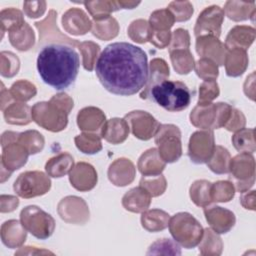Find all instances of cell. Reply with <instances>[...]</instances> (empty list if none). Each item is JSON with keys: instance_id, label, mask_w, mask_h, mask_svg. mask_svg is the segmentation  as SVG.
Returning a JSON list of instances; mask_svg holds the SVG:
<instances>
[{"instance_id": "obj_1", "label": "cell", "mask_w": 256, "mask_h": 256, "mask_svg": "<svg viewBox=\"0 0 256 256\" xmlns=\"http://www.w3.org/2000/svg\"><path fill=\"white\" fill-rule=\"evenodd\" d=\"M95 71L98 80L107 91L115 95L131 96L147 84V55L133 44L111 43L99 55Z\"/></svg>"}, {"instance_id": "obj_2", "label": "cell", "mask_w": 256, "mask_h": 256, "mask_svg": "<svg viewBox=\"0 0 256 256\" xmlns=\"http://www.w3.org/2000/svg\"><path fill=\"white\" fill-rule=\"evenodd\" d=\"M79 67L80 58L72 46L53 43L38 50V74L46 84L56 90H64L72 85Z\"/></svg>"}, {"instance_id": "obj_3", "label": "cell", "mask_w": 256, "mask_h": 256, "mask_svg": "<svg viewBox=\"0 0 256 256\" xmlns=\"http://www.w3.org/2000/svg\"><path fill=\"white\" fill-rule=\"evenodd\" d=\"M74 104L66 93L53 95L48 102H37L31 109L32 120L51 132H60L68 124V115Z\"/></svg>"}, {"instance_id": "obj_4", "label": "cell", "mask_w": 256, "mask_h": 256, "mask_svg": "<svg viewBox=\"0 0 256 256\" xmlns=\"http://www.w3.org/2000/svg\"><path fill=\"white\" fill-rule=\"evenodd\" d=\"M192 95L183 82L165 79L149 90L146 99L152 100L169 112H179L189 106Z\"/></svg>"}, {"instance_id": "obj_5", "label": "cell", "mask_w": 256, "mask_h": 256, "mask_svg": "<svg viewBox=\"0 0 256 256\" xmlns=\"http://www.w3.org/2000/svg\"><path fill=\"white\" fill-rule=\"evenodd\" d=\"M168 227L174 240L187 249L197 246L204 233L202 225L188 212H179L172 216Z\"/></svg>"}, {"instance_id": "obj_6", "label": "cell", "mask_w": 256, "mask_h": 256, "mask_svg": "<svg viewBox=\"0 0 256 256\" xmlns=\"http://www.w3.org/2000/svg\"><path fill=\"white\" fill-rule=\"evenodd\" d=\"M20 221L28 232L41 240L49 238L55 230L54 218L35 205H29L22 209Z\"/></svg>"}, {"instance_id": "obj_7", "label": "cell", "mask_w": 256, "mask_h": 256, "mask_svg": "<svg viewBox=\"0 0 256 256\" xmlns=\"http://www.w3.org/2000/svg\"><path fill=\"white\" fill-rule=\"evenodd\" d=\"M154 137L158 153L166 163H173L181 157V132L177 126L160 124Z\"/></svg>"}, {"instance_id": "obj_8", "label": "cell", "mask_w": 256, "mask_h": 256, "mask_svg": "<svg viewBox=\"0 0 256 256\" xmlns=\"http://www.w3.org/2000/svg\"><path fill=\"white\" fill-rule=\"evenodd\" d=\"M19 133L6 131L2 134L1 145V168L12 174L13 171L24 166L30 155L26 148L18 141Z\"/></svg>"}, {"instance_id": "obj_9", "label": "cell", "mask_w": 256, "mask_h": 256, "mask_svg": "<svg viewBox=\"0 0 256 256\" xmlns=\"http://www.w3.org/2000/svg\"><path fill=\"white\" fill-rule=\"evenodd\" d=\"M229 173L237 191H248L255 182V160L252 154L242 152L232 158Z\"/></svg>"}, {"instance_id": "obj_10", "label": "cell", "mask_w": 256, "mask_h": 256, "mask_svg": "<svg viewBox=\"0 0 256 256\" xmlns=\"http://www.w3.org/2000/svg\"><path fill=\"white\" fill-rule=\"evenodd\" d=\"M42 171H26L21 173L13 184L15 193L22 198H33L46 194L51 188V180Z\"/></svg>"}, {"instance_id": "obj_11", "label": "cell", "mask_w": 256, "mask_h": 256, "mask_svg": "<svg viewBox=\"0 0 256 256\" xmlns=\"http://www.w3.org/2000/svg\"><path fill=\"white\" fill-rule=\"evenodd\" d=\"M57 12L51 9L48 12V15L45 19L39 22H35V27L39 31V41L37 45V50H40L42 47L53 44H66L72 47H76L80 44L76 39H72L66 35H64L57 27Z\"/></svg>"}, {"instance_id": "obj_12", "label": "cell", "mask_w": 256, "mask_h": 256, "mask_svg": "<svg viewBox=\"0 0 256 256\" xmlns=\"http://www.w3.org/2000/svg\"><path fill=\"white\" fill-rule=\"evenodd\" d=\"M214 133L212 130H200L194 132L188 144V156L196 164L207 163L215 148Z\"/></svg>"}, {"instance_id": "obj_13", "label": "cell", "mask_w": 256, "mask_h": 256, "mask_svg": "<svg viewBox=\"0 0 256 256\" xmlns=\"http://www.w3.org/2000/svg\"><path fill=\"white\" fill-rule=\"evenodd\" d=\"M224 10L218 5L206 7L198 16L195 27L194 35L200 36H214L219 38L221 34V26L224 20Z\"/></svg>"}, {"instance_id": "obj_14", "label": "cell", "mask_w": 256, "mask_h": 256, "mask_svg": "<svg viewBox=\"0 0 256 256\" xmlns=\"http://www.w3.org/2000/svg\"><path fill=\"white\" fill-rule=\"evenodd\" d=\"M132 134L140 140H149L157 132L160 123L148 112L134 110L124 117Z\"/></svg>"}, {"instance_id": "obj_15", "label": "cell", "mask_w": 256, "mask_h": 256, "mask_svg": "<svg viewBox=\"0 0 256 256\" xmlns=\"http://www.w3.org/2000/svg\"><path fill=\"white\" fill-rule=\"evenodd\" d=\"M62 220L72 224H84L89 219V209L86 202L77 196L63 198L57 207Z\"/></svg>"}, {"instance_id": "obj_16", "label": "cell", "mask_w": 256, "mask_h": 256, "mask_svg": "<svg viewBox=\"0 0 256 256\" xmlns=\"http://www.w3.org/2000/svg\"><path fill=\"white\" fill-rule=\"evenodd\" d=\"M204 215L212 230L217 234H225L229 232L236 222L234 213L220 206L204 207Z\"/></svg>"}, {"instance_id": "obj_17", "label": "cell", "mask_w": 256, "mask_h": 256, "mask_svg": "<svg viewBox=\"0 0 256 256\" xmlns=\"http://www.w3.org/2000/svg\"><path fill=\"white\" fill-rule=\"evenodd\" d=\"M97 172L95 168L86 162H78L69 172V181L78 191H89L97 184Z\"/></svg>"}, {"instance_id": "obj_18", "label": "cell", "mask_w": 256, "mask_h": 256, "mask_svg": "<svg viewBox=\"0 0 256 256\" xmlns=\"http://www.w3.org/2000/svg\"><path fill=\"white\" fill-rule=\"evenodd\" d=\"M196 52L201 58H207L221 66L224 64L226 54L225 45L214 36H200L196 39Z\"/></svg>"}, {"instance_id": "obj_19", "label": "cell", "mask_w": 256, "mask_h": 256, "mask_svg": "<svg viewBox=\"0 0 256 256\" xmlns=\"http://www.w3.org/2000/svg\"><path fill=\"white\" fill-rule=\"evenodd\" d=\"M62 26L66 32L79 36L92 29V22L82 9L70 8L62 16Z\"/></svg>"}, {"instance_id": "obj_20", "label": "cell", "mask_w": 256, "mask_h": 256, "mask_svg": "<svg viewBox=\"0 0 256 256\" xmlns=\"http://www.w3.org/2000/svg\"><path fill=\"white\" fill-rule=\"evenodd\" d=\"M105 122L104 112L97 107H85L77 114V125L84 132L100 134Z\"/></svg>"}, {"instance_id": "obj_21", "label": "cell", "mask_w": 256, "mask_h": 256, "mask_svg": "<svg viewBox=\"0 0 256 256\" xmlns=\"http://www.w3.org/2000/svg\"><path fill=\"white\" fill-rule=\"evenodd\" d=\"M136 169L131 160L119 158L112 162L108 168V178L115 186H126L133 182Z\"/></svg>"}, {"instance_id": "obj_22", "label": "cell", "mask_w": 256, "mask_h": 256, "mask_svg": "<svg viewBox=\"0 0 256 256\" xmlns=\"http://www.w3.org/2000/svg\"><path fill=\"white\" fill-rule=\"evenodd\" d=\"M190 122L197 128L203 130L216 129L217 104L198 103L190 113Z\"/></svg>"}, {"instance_id": "obj_23", "label": "cell", "mask_w": 256, "mask_h": 256, "mask_svg": "<svg viewBox=\"0 0 256 256\" xmlns=\"http://www.w3.org/2000/svg\"><path fill=\"white\" fill-rule=\"evenodd\" d=\"M256 30L254 27L246 25L234 26L228 33L225 40L226 50L242 49L247 50L255 40Z\"/></svg>"}, {"instance_id": "obj_24", "label": "cell", "mask_w": 256, "mask_h": 256, "mask_svg": "<svg viewBox=\"0 0 256 256\" xmlns=\"http://www.w3.org/2000/svg\"><path fill=\"white\" fill-rule=\"evenodd\" d=\"M129 130V125L125 119L112 118L106 120L100 135L101 138L111 144H120L127 139Z\"/></svg>"}, {"instance_id": "obj_25", "label": "cell", "mask_w": 256, "mask_h": 256, "mask_svg": "<svg viewBox=\"0 0 256 256\" xmlns=\"http://www.w3.org/2000/svg\"><path fill=\"white\" fill-rule=\"evenodd\" d=\"M27 230L21 221L8 220L1 226V239L8 248H17L21 246L26 239Z\"/></svg>"}, {"instance_id": "obj_26", "label": "cell", "mask_w": 256, "mask_h": 256, "mask_svg": "<svg viewBox=\"0 0 256 256\" xmlns=\"http://www.w3.org/2000/svg\"><path fill=\"white\" fill-rule=\"evenodd\" d=\"M151 203L150 194L141 186L130 189L122 198L123 207L134 213H142L147 210Z\"/></svg>"}, {"instance_id": "obj_27", "label": "cell", "mask_w": 256, "mask_h": 256, "mask_svg": "<svg viewBox=\"0 0 256 256\" xmlns=\"http://www.w3.org/2000/svg\"><path fill=\"white\" fill-rule=\"evenodd\" d=\"M137 166L143 176H155L162 173L166 162L160 157L156 148H150L140 156Z\"/></svg>"}, {"instance_id": "obj_28", "label": "cell", "mask_w": 256, "mask_h": 256, "mask_svg": "<svg viewBox=\"0 0 256 256\" xmlns=\"http://www.w3.org/2000/svg\"><path fill=\"white\" fill-rule=\"evenodd\" d=\"M249 59L247 52L242 49H231L225 54L224 64L226 74L229 77L241 76L248 67Z\"/></svg>"}, {"instance_id": "obj_29", "label": "cell", "mask_w": 256, "mask_h": 256, "mask_svg": "<svg viewBox=\"0 0 256 256\" xmlns=\"http://www.w3.org/2000/svg\"><path fill=\"white\" fill-rule=\"evenodd\" d=\"M169 67L165 60L161 58H154L151 60L149 65V75L147 84L144 87V90L140 93V97L142 99H146V96L149 90L156 85L157 83L161 82L162 80L168 79L169 77Z\"/></svg>"}, {"instance_id": "obj_30", "label": "cell", "mask_w": 256, "mask_h": 256, "mask_svg": "<svg viewBox=\"0 0 256 256\" xmlns=\"http://www.w3.org/2000/svg\"><path fill=\"white\" fill-rule=\"evenodd\" d=\"M74 167V159L69 153H60L50 158L45 164L46 173L54 178H60L68 174Z\"/></svg>"}, {"instance_id": "obj_31", "label": "cell", "mask_w": 256, "mask_h": 256, "mask_svg": "<svg viewBox=\"0 0 256 256\" xmlns=\"http://www.w3.org/2000/svg\"><path fill=\"white\" fill-rule=\"evenodd\" d=\"M170 216L160 209L145 210L141 215L142 227L149 232H158L168 227Z\"/></svg>"}, {"instance_id": "obj_32", "label": "cell", "mask_w": 256, "mask_h": 256, "mask_svg": "<svg viewBox=\"0 0 256 256\" xmlns=\"http://www.w3.org/2000/svg\"><path fill=\"white\" fill-rule=\"evenodd\" d=\"M224 14L233 21H244L255 16V3L243 1H227Z\"/></svg>"}, {"instance_id": "obj_33", "label": "cell", "mask_w": 256, "mask_h": 256, "mask_svg": "<svg viewBox=\"0 0 256 256\" xmlns=\"http://www.w3.org/2000/svg\"><path fill=\"white\" fill-rule=\"evenodd\" d=\"M5 121L13 125H27L32 121L30 107L22 102L11 103L4 111Z\"/></svg>"}, {"instance_id": "obj_34", "label": "cell", "mask_w": 256, "mask_h": 256, "mask_svg": "<svg viewBox=\"0 0 256 256\" xmlns=\"http://www.w3.org/2000/svg\"><path fill=\"white\" fill-rule=\"evenodd\" d=\"M9 41L17 50L28 51L34 45L35 34L29 24L25 22L21 28L9 32Z\"/></svg>"}, {"instance_id": "obj_35", "label": "cell", "mask_w": 256, "mask_h": 256, "mask_svg": "<svg viewBox=\"0 0 256 256\" xmlns=\"http://www.w3.org/2000/svg\"><path fill=\"white\" fill-rule=\"evenodd\" d=\"M211 182L205 179L196 180L189 189L190 198L198 207H206L212 203L211 199Z\"/></svg>"}, {"instance_id": "obj_36", "label": "cell", "mask_w": 256, "mask_h": 256, "mask_svg": "<svg viewBox=\"0 0 256 256\" xmlns=\"http://www.w3.org/2000/svg\"><path fill=\"white\" fill-rule=\"evenodd\" d=\"M232 143L238 152L252 154L256 150L255 130L253 128H242L236 131L232 136Z\"/></svg>"}, {"instance_id": "obj_37", "label": "cell", "mask_w": 256, "mask_h": 256, "mask_svg": "<svg viewBox=\"0 0 256 256\" xmlns=\"http://www.w3.org/2000/svg\"><path fill=\"white\" fill-rule=\"evenodd\" d=\"M174 70L178 74H188L194 68V58L189 49H176L169 51Z\"/></svg>"}, {"instance_id": "obj_38", "label": "cell", "mask_w": 256, "mask_h": 256, "mask_svg": "<svg viewBox=\"0 0 256 256\" xmlns=\"http://www.w3.org/2000/svg\"><path fill=\"white\" fill-rule=\"evenodd\" d=\"M92 34L100 40H110L115 38L119 32V25L115 18L108 17L92 23Z\"/></svg>"}, {"instance_id": "obj_39", "label": "cell", "mask_w": 256, "mask_h": 256, "mask_svg": "<svg viewBox=\"0 0 256 256\" xmlns=\"http://www.w3.org/2000/svg\"><path fill=\"white\" fill-rule=\"evenodd\" d=\"M230 161L231 156L229 151L226 148L217 145L214 148L211 158L206 164L212 172L216 174H225L229 172Z\"/></svg>"}, {"instance_id": "obj_40", "label": "cell", "mask_w": 256, "mask_h": 256, "mask_svg": "<svg viewBox=\"0 0 256 256\" xmlns=\"http://www.w3.org/2000/svg\"><path fill=\"white\" fill-rule=\"evenodd\" d=\"M86 9L93 17L94 21L103 20L110 17V14L120 9L117 1H89L83 2Z\"/></svg>"}, {"instance_id": "obj_41", "label": "cell", "mask_w": 256, "mask_h": 256, "mask_svg": "<svg viewBox=\"0 0 256 256\" xmlns=\"http://www.w3.org/2000/svg\"><path fill=\"white\" fill-rule=\"evenodd\" d=\"M198 245L202 255H220L223 248L221 238L211 228L204 230L202 239Z\"/></svg>"}, {"instance_id": "obj_42", "label": "cell", "mask_w": 256, "mask_h": 256, "mask_svg": "<svg viewBox=\"0 0 256 256\" xmlns=\"http://www.w3.org/2000/svg\"><path fill=\"white\" fill-rule=\"evenodd\" d=\"M1 19V32L2 37L5 31L11 32L21 28L25 21L23 18V13L16 8H5L0 12Z\"/></svg>"}, {"instance_id": "obj_43", "label": "cell", "mask_w": 256, "mask_h": 256, "mask_svg": "<svg viewBox=\"0 0 256 256\" xmlns=\"http://www.w3.org/2000/svg\"><path fill=\"white\" fill-rule=\"evenodd\" d=\"M76 147L85 154H95L102 149L101 136L97 133L84 132L74 139Z\"/></svg>"}, {"instance_id": "obj_44", "label": "cell", "mask_w": 256, "mask_h": 256, "mask_svg": "<svg viewBox=\"0 0 256 256\" xmlns=\"http://www.w3.org/2000/svg\"><path fill=\"white\" fill-rule=\"evenodd\" d=\"M18 141L21 143L29 154H37L42 151L44 147V137L41 133L36 130H28L22 133H19Z\"/></svg>"}, {"instance_id": "obj_45", "label": "cell", "mask_w": 256, "mask_h": 256, "mask_svg": "<svg viewBox=\"0 0 256 256\" xmlns=\"http://www.w3.org/2000/svg\"><path fill=\"white\" fill-rule=\"evenodd\" d=\"M78 49L82 55V64L85 70L92 71L98 60L100 46L92 41H84L78 45Z\"/></svg>"}, {"instance_id": "obj_46", "label": "cell", "mask_w": 256, "mask_h": 256, "mask_svg": "<svg viewBox=\"0 0 256 256\" xmlns=\"http://www.w3.org/2000/svg\"><path fill=\"white\" fill-rule=\"evenodd\" d=\"M174 22V16L167 8L154 11L149 19V25L153 31H169Z\"/></svg>"}, {"instance_id": "obj_47", "label": "cell", "mask_w": 256, "mask_h": 256, "mask_svg": "<svg viewBox=\"0 0 256 256\" xmlns=\"http://www.w3.org/2000/svg\"><path fill=\"white\" fill-rule=\"evenodd\" d=\"M212 202H228L235 194L234 184L227 180H220L211 184Z\"/></svg>"}, {"instance_id": "obj_48", "label": "cell", "mask_w": 256, "mask_h": 256, "mask_svg": "<svg viewBox=\"0 0 256 256\" xmlns=\"http://www.w3.org/2000/svg\"><path fill=\"white\" fill-rule=\"evenodd\" d=\"M9 92L14 100L25 102L36 95L37 89L33 83L27 80H18L12 84Z\"/></svg>"}, {"instance_id": "obj_49", "label": "cell", "mask_w": 256, "mask_h": 256, "mask_svg": "<svg viewBox=\"0 0 256 256\" xmlns=\"http://www.w3.org/2000/svg\"><path fill=\"white\" fill-rule=\"evenodd\" d=\"M152 33V28L144 19L134 20L128 27V36L137 43H145L149 41Z\"/></svg>"}, {"instance_id": "obj_50", "label": "cell", "mask_w": 256, "mask_h": 256, "mask_svg": "<svg viewBox=\"0 0 256 256\" xmlns=\"http://www.w3.org/2000/svg\"><path fill=\"white\" fill-rule=\"evenodd\" d=\"M139 186L144 188L151 197H158L166 190V179L162 174L155 176H143L140 179Z\"/></svg>"}, {"instance_id": "obj_51", "label": "cell", "mask_w": 256, "mask_h": 256, "mask_svg": "<svg viewBox=\"0 0 256 256\" xmlns=\"http://www.w3.org/2000/svg\"><path fill=\"white\" fill-rule=\"evenodd\" d=\"M194 69L198 77L203 80H216L219 74L216 63L207 58H200L194 64Z\"/></svg>"}, {"instance_id": "obj_52", "label": "cell", "mask_w": 256, "mask_h": 256, "mask_svg": "<svg viewBox=\"0 0 256 256\" xmlns=\"http://www.w3.org/2000/svg\"><path fill=\"white\" fill-rule=\"evenodd\" d=\"M147 254H168V255H180L181 250L177 243L168 238L158 239L152 243L149 247Z\"/></svg>"}, {"instance_id": "obj_53", "label": "cell", "mask_w": 256, "mask_h": 256, "mask_svg": "<svg viewBox=\"0 0 256 256\" xmlns=\"http://www.w3.org/2000/svg\"><path fill=\"white\" fill-rule=\"evenodd\" d=\"M20 68L19 58L12 52H1V75L4 77H13Z\"/></svg>"}, {"instance_id": "obj_54", "label": "cell", "mask_w": 256, "mask_h": 256, "mask_svg": "<svg viewBox=\"0 0 256 256\" xmlns=\"http://www.w3.org/2000/svg\"><path fill=\"white\" fill-rule=\"evenodd\" d=\"M174 16L175 21L182 22L187 21L193 14V6L188 1H173L167 8Z\"/></svg>"}, {"instance_id": "obj_55", "label": "cell", "mask_w": 256, "mask_h": 256, "mask_svg": "<svg viewBox=\"0 0 256 256\" xmlns=\"http://www.w3.org/2000/svg\"><path fill=\"white\" fill-rule=\"evenodd\" d=\"M220 90L216 80H204L199 86L198 103H211L219 96Z\"/></svg>"}, {"instance_id": "obj_56", "label": "cell", "mask_w": 256, "mask_h": 256, "mask_svg": "<svg viewBox=\"0 0 256 256\" xmlns=\"http://www.w3.org/2000/svg\"><path fill=\"white\" fill-rule=\"evenodd\" d=\"M190 36L186 29H176L171 37V43L169 45V51L176 49H189Z\"/></svg>"}, {"instance_id": "obj_57", "label": "cell", "mask_w": 256, "mask_h": 256, "mask_svg": "<svg viewBox=\"0 0 256 256\" xmlns=\"http://www.w3.org/2000/svg\"><path fill=\"white\" fill-rule=\"evenodd\" d=\"M245 123H246V119H245L244 114L241 111L232 107L229 119L226 122L224 128L230 132H236V131L244 128Z\"/></svg>"}, {"instance_id": "obj_58", "label": "cell", "mask_w": 256, "mask_h": 256, "mask_svg": "<svg viewBox=\"0 0 256 256\" xmlns=\"http://www.w3.org/2000/svg\"><path fill=\"white\" fill-rule=\"evenodd\" d=\"M24 13L29 18H38L42 16L46 10L45 1H25L23 3Z\"/></svg>"}, {"instance_id": "obj_59", "label": "cell", "mask_w": 256, "mask_h": 256, "mask_svg": "<svg viewBox=\"0 0 256 256\" xmlns=\"http://www.w3.org/2000/svg\"><path fill=\"white\" fill-rule=\"evenodd\" d=\"M172 34L170 31H153L151 33L149 42L154 46L163 49L170 45Z\"/></svg>"}, {"instance_id": "obj_60", "label": "cell", "mask_w": 256, "mask_h": 256, "mask_svg": "<svg viewBox=\"0 0 256 256\" xmlns=\"http://www.w3.org/2000/svg\"><path fill=\"white\" fill-rule=\"evenodd\" d=\"M19 200L15 196L1 195V212H11L17 208Z\"/></svg>"}, {"instance_id": "obj_61", "label": "cell", "mask_w": 256, "mask_h": 256, "mask_svg": "<svg viewBox=\"0 0 256 256\" xmlns=\"http://www.w3.org/2000/svg\"><path fill=\"white\" fill-rule=\"evenodd\" d=\"M240 202L245 209L255 210V191H245L242 192L240 197Z\"/></svg>"}, {"instance_id": "obj_62", "label": "cell", "mask_w": 256, "mask_h": 256, "mask_svg": "<svg viewBox=\"0 0 256 256\" xmlns=\"http://www.w3.org/2000/svg\"><path fill=\"white\" fill-rule=\"evenodd\" d=\"M14 100L10 94V92L5 88L4 84H2V89H1V110L4 111L11 103V101Z\"/></svg>"}, {"instance_id": "obj_63", "label": "cell", "mask_w": 256, "mask_h": 256, "mask_svg": "<svg viewBox=\"0 0 256 256\" xmlns=\"http://www.w3.org/2000/svg\"><path fill=\"white\" fill-rule=\"evenodd\" d=\"M120 9H133L140 4V2L135 1H117Z\"/></svg>"}]
</instances>
